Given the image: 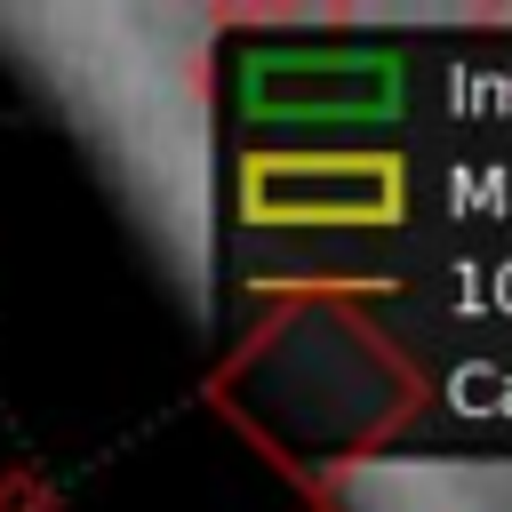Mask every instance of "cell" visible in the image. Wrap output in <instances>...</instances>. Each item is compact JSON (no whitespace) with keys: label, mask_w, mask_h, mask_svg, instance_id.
<instances>
[{"label":"cell","mask_w":512,"mask_h":512,"mask_svg":"<svg viewBox=\"0 0 512 512\" xmlns=\"http://www.w3.org/2000/svg\"><path fill=\"white\" fill-rule=\"evenodd\" d=\"M240 88H248V104H256L264 120L304 128L312 112H320V120L392 112L400 72H392V56H384V64H376V56H264V64L240 72Z\"/></svg>","instance_id":"cell-2"},{"label":"cell","mask_w":512,"mask_h":512,"mask_svg":"<svg viewBox=\"0 0 512 512\" xmlns=\"http://www.w3.org/2000/svg\"><path fill=\"white\" fill-rule=\"evenodd\" d=\"M400 208V176L384 160H256L248 168V216L264 224H376Z\"/></svg>","instance_id":"cell-1"}]
</instances>
